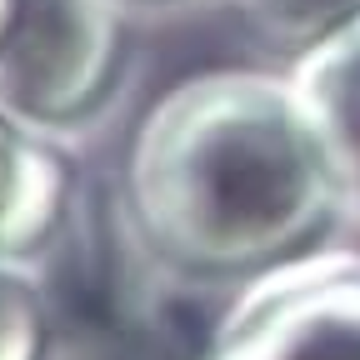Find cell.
Here are the masks:
<instances>
[{
  "instance_id": "3",
  "label": "cell",
  "mask_w": 360,
  "mask_h": 360,
  "mask_svg": "<svg viewBox=\"0 0 360 360\" xmlns=\"http://www.w3.org/2000/svg\"><path fill=\"white\" fill-rule=\"evenodd\" d=\"M120 60V0H15L0 35V110L65 125L105 96Z\"/></svg>"
},
{
  "instance_id": "1",
  "label": "cell",
  "mask_w": 360,
  "mask_h": 360,
  "mask_svg": "<svg viewBox=\"0 0 360 360\" xmlns=\"http://www.w3.org/2000/svg\"><path fill=\"white\" fill-rule=\"evenodd\" d=\"M125 195L150 250L191 276H260L315 250L340 175L290 75L200 70L141 115Z\"/></svg>"
},
{
  "instance_id": "6",
  "label": "cell",
  "mask_w": 360,
  "mask_h": 360,
  "mask_svg": "<svg viewBox=\"0 0 360 360\" xmlns=\"http://www.w3.org/2000/svg\"><path fill=\"white\" fill-rule=\"evenodd\" d=\"M240 20L281 56H310L360 20V0H231Z\"/></svg>"
},
{
  "instance_id": "8",
  "label": "cell",
  "mask_w": 360,
  "mask_h": 360,
  "mask_svg": "<svg viewBox=\"0 0 360 360\" xmlns=\"http://www.w3.org/2000/svg\"><path fill=\"white\" fill-rule=\"evenodd\" d=\"M11 11H15V0H0V35H6V25H11Z\"/></svg>"
},
{
  "instance_id": "2",
  "label": "cell",
  "mask_w": 360,
  "mask_h": 360,
  "mask_svg": "<svg viewBox=\"0 0 360 360\" xmlns=\"http://www.w3.org/2000/svg\"><path fill=\"white\" fill-rule=\"evenodd\" d=\"M205 360H360V250L315 245L250 276Z\"/></svg>"
},
{
  "instance_id": "5",
  "label": "cell",
  "mask_w": 360,
  "mask_h": 360,
  "mask_svg": "<svg viewBox=\"0 0 360 360\" xmlns=\"http://www.w3.org/2000/svg\"><path fill=\"white\" fill-rule=\"evenodd\" d=\"M290 85L305 115L321 130V146L340 175V191L360 200V20L310 56L295 60Z\"/></svg>"
},
{
  "instance_id": "7",
  "label": "cell",
  "mask_w": 360,
  "mask_h": 360,
  "mask_svg": "<svg viewBox=\"0 0 360 360\" xmlns=\"http://www.w3.org/2000/svg\"><path fill=\"white\" fill-rule=\"evenodd\" d=\"M0 360H45V305L15 260H0Z\"/></svg>"
},
{
  "instance_id": "4",
  "label": "cell",
  "mask_w": 360,
  "mask_h": 360,
  "mask_svg": "<svg viewBox=\"0 0 360 360\" xmlns=\"http://www.w3.org/2000/svg\"><path fill=\"white\" fill-rule=\"evenodd\" d=\"M70 170L40 130L0 110V260L30 255L65 215Z\"/></svg>"
}]
</instances>
